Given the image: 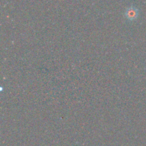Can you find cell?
I'll return each mask as SVG.
<instances>
[{"instance_id": "6da1fadb", "label": "cell", "mask_w": 146, "mask_h": 146, "mask_svg": "<svg viewBox=\"0 0 146 146\" xmlns=\"http://www.w3.org/2000/svg\"><path fill=\"white\" fill-rule=\"evenodd\" d=\"M138 15V9L135 7H129L125 11V17L129 20H133L137 18Z\"/></svg>"}]
</instances>
